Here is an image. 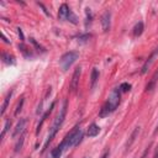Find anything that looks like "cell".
Listing matches in <instances>:
<instances>
[{
  "mask_svg": "<svg viewBox=\"0 0 158 158\" xmlns=\"http://www.w3.org/2000/svg\"><path fill=\"white\" fill-rule=\"evenodd\" d=\"M38 5H40V6H41V7L43 9V11H44V14H46V15H48V16H51V15H49V12L47 11V9H46V7L43 6V4H41V2H38Z\"/></svg>",
  "mask_w": 158,
  "mask_h": 158,
  "instance_id": "cell-26",
  "label": "cell"
},
{
  "mask_svg": "<svg viewBox=\"0 0 158 158\" xmlns=\"http://www.w3.org/2000/svg\"><path fill=\"white\" fill-rule=\"evenodd\" d=\"M138 133H139V127H136V128L133 130V132L131 133V136H130V139L126 142V146H125V148H126V149H128V148L132 146V143L136 141V137L138 136Z\"/></svg>",
  "mask_w": 158,
  "mask_h": 158,
  "instance_id": "cell-12",
  "label": "cell"
},
{
  "mask_svg": "<svg viewBox=\"0 0 158 158\" xmlns=\"http://www.w3.org/2000/svg\"><path fill=\"white\" fill-rule=\"evenodd\" d=\"M143 30H144V25H143L142 21H139V22H137L135 25V27L132 30V33H133L135 37H138V36H141L143 33Z\"/></svg>",
  "mask_w": 158,
  "mask_h": 158,
  "instance_id": "cell-11",
  "label": "cell"
},
{
  "mask_svg": "<svg viewBox=\"0 0 158 158\" xmlns=\"http://www.w3.org/2000/svg\"><path fill=\"white\" fill-rule=\"evenodd\" d=\"M154 158H158V149H157V152H156V154H154Z\"/></svg>",
  "mask_w": 158,
  "mask_h": 158,
  "instance_id": "cell-29",
  "label": "cell"
},
{
  "mask_svg": "<svg viewBox=\"0 0 158 158\" xmlns=\"http://www.w3.org/2000/svg\"><path fill=\"white\" fill-rule=\"evenodd\" d=\"M1 57H2V60H4L6 64H15V58H14L12 56H10L9 53L4 52V53L1 54Z\"/></svg>",
  "mask_w": 158,
  "mask_h": 158,
  "instance_id": "cell-16",
  "label": "cell"
},
{
  "mask_svg": "<svg viewBox=\"0 0 158 158\" xmlns=\"http://www.w3.org/2000/svg\"><path fill=\"white\" fill-rule=\"evenodd\" d=\"M77 38H78V41L84 42V41H88V40H90V38H91V33H84V35H79Z\"/></svg>",
  "mask_w": 158,
  "mask_h": 158,
  "instance_id": "cell-23",
  "label": "cell"
},
{
  "mask_svg": "<svg viewBox=\"0 0 158 158\" xmlns=\"http://www.w3.org/2000/svg\"><path fill=\"white\" fill-rule=\"evenodd\" d=\"M22 105H23V98H21V100L19 101V104H17V106H16L15 116H17V115H19V112H20V111H21V109H22Z\"/></svg>",
  "mask_w": 158,
  "mask_h": 158,
  "instance_id": "cell-24",
  "label": "cell"
},
{
  "mask_svg": "<svg viewBox=\"0 0 158 158\" xmlns=\"http://www.w3.org/2000/svg\"><path fill=\"white\" fill-rule=\"evenodd\" d=\"M156 75H158V73H157V74H156Z\"/></svg>",
  "mask_w": 158,
  "mask_h": 158,
  "instance_id": "cell-31",
  "label": "cell"
},
{
  "mask_svg": "<svg viewBox=\"0 0 158 158\" xmlns=\"http://www.w3.org/2000/svg\"><path fill=\"white\" fill-rule=\"evenodd\" d=\"M157 131H158V123H157V126H156V130H154V133H156Z\"/></svg>",
  "mask_w": 158,
  "mask_h": 158,
  "instance_id": "cell-30",
  "label": "cell"
},
{
  "mask_svg": "<svg viewBox=\"0 0 158 158\" xmlns=\"http://www.w3.org/2000/svg\"><path fill=\"white\" fill-rule=\"evenodd\" d=\"M69 10H70V7H69L67 4H62V5L59 6V10H58V19H59L60 21H65Z\"/></svg>",
  "mask_w": 158,
  "mask_h": 158,
  "instance_id": "cell-9",
  "label": "cell"
},
{
  "mask_svg": "<svg viewBox=\"0 0 158 158\" xmlns=\"http://www.w3.org/2000/svg\"><path fill=\"white\" fill-rule=\"evenodd\" d=\"M67 105H68V102H67V100H64V101H63V106H62V107H60V110H59V114L57 115V117H56V120H54V122H53L52 127L49 128V133H48V137H47V141H46L44 147H47V144L53 139V137H54V136H56V133L58 132L59 127L62 126V123H63V121H64V118H65Z\"/></svg>",
  "mask_w": 158,
  "mask_h": 158,
  "instance_id": "cell-3",
  "label": "cell"
},
{
  "mask_svg": "<svg viewBox=\"0 0 158 158\" xmlns=\"http://www.w3.org/2000/svg\"><path fill=\"white\" fill-rule=\"evenodd\" d=\"M158 58V47H156L153 51H152V53H151V56L146 59V62L143 63V65H142V69H141V74H146L147 72H148V69H149V67L154 63V60Z\"/></svg>",
  "mask_w": 158,
  "mask_h": 158,
  "instance_id": "cell-5",
  "label": "cell"
},
{
  "mask_svg": "<svg viewBox=\"0 0 158 158\" xmlns=\"http://www.w3.org/2000/svg\"><path fill=\"white\" fill-rule=\"evenodd\" d=\"M11 95H12V91H9L7 95H6L5 99H4V102H2V106H1V111H0V115H1V116H4V114H5L6 109H7V105H9V101H10V99H11Z\"/></svg>",
  "mask_w": 158,
  "mask_h": 158,
  "instance_id": "cell-14",
  "label": "cell"
},
{
  "mask_svg": "<svg viewBox=\"0 0 158 158\" xmlns=\"http://www.w3.org/2000/svg\"><path fill=\"white\" fill-rule=\"evenodd\" d=\"M26 125H27V120L26 118H20V121L17 122V125L15 126L14 128V132H12V138H16L19 136H22L23 135V131L26 128Z\"/></svg>",
  "mask_w": 158,
  "mask_h": 158,
  "instance_id": "cell-7",
  "label": "cell"
},
{
  "mask_svg": "<svg viewBox=\"0 0 158 158\" xmlns=\"http://www.w3.org/2000/svg\"><path fill=\"white\" fill-rule=\"evenodd\" d=\"M62 153H63V149H62L59 146H57L56 148H53V149L51 151V156H52V158H59V157L62 156Z\"/></svg>",
  "mask_w": 158,
  "mask_h": 158,
  "instance_id": "cell-18",
  "label": "cell"
},
{
  "mask_svg": "<svg viewBox=\"0 0 158 158\" xmlns=\"http://www.w3.org/2000/svg\"><path fill=\"white\" fill-rule=\"evenodd\" d=\"M78 58H79V53H78L77 51H70V52L64 53V54L60 57L59 64H60L62 69L65 72V70H68V69L72 67V64H73Z\"/></svg>",
  "mask_w": 158,
  "mask_h": 158,
  "instance_id": "cell-4",
  "label": "cell"
},
{
  "mask_svg": "<svg viewBox=\"0 0 158 158\" xmlns=\"http://www.w3.org/2000/svg\"><path fill=\"white\" fill-rule=\"evenodd\" d=\"M10 126H11V120H6L5 121V125H4V128H2V132H1V139L4 138V136L6 135V132H7V130L10 128Z\"/></svg>",
  "mask_w": 158,
  "mask_h": 158,
  "instance_id": "cell-20",
  "label": "cell"
},
{
  "mask_svg": "<svg viewBox=\"0 0 158 158\" xmlns=\"http://www.w3.org/2000/svg\"><path fill=\"white\" fill-rule=\"evenodd\" d=\"M53 107H54V102H52V104H51V107H49V109H48V110H47V111H46V112L43 114V116H42V118H41V122H40V123L37 125V133L40 132V130H41V127H42V125H43V122H44L46 117H47V116H48V115H49V114L52 112Z\"/></svg>",
  "mask_w": 158,
  "mask_h": 158,
  "instance_id": "cell-15",
  "label": "cell"
},
{
  "mask_svg": "<svg viewBox=\"0 0 158 158\" xmlns=\"http://www.w3.org/2000/svg\"><path fill=\"white\" fill-rule=\"evenodd\" d=\"M85 15H86V20H85V27H88L90 23H91V20H93V12L89 7L85 9Z\"/></svg>",
  "mask_w": 158,
  "mask_h": 158,
  "instance_id": "cell-19",
  "label": "cell"
},
{
  "mask_svg": "<svg viewBox=\"0 0 158 158\" xmlns=\"http://www.w3.org/2000/svg\"><path fill=\"white\" fill-rule=\"evenodd\" d=\"M80 74H81V68L80 67H77L74 69V73H73V77H72V81H70V91H73V93H75L77 89H78Z\"/></svg>",
  "mask_w": 158,
  "mask_h": 158,
  "instance_id": "cell-6",
  "label": "cell"
},
{
  "mask_svg": "<svg viewBox=\"0 0 158 158\" xmlns=\"http://www.w3.org/2000/svg\"><path fill=\"white\" fill-rule=\"evenodd\" d=\"M65 21H69V22H72V23L77 25V23H78V17L74 15V12H73L72 10H69V12H68V15H67Z\"/></svg>",
  "mask_w": 158,
  "mask_h": 158,
  "instance_id": "cell-17",
  "label": "cell"
},
{
  "mask_svg": "<svg viewBox=\"0 0 158 158\" xmlns=\"http://www.w3.org/2000/svg\"><path fill=\"white\" fill-rule=\"evenodd\" d=\"M23 141H25V136H20V139L17 141L16 146H15V152H20V149L22 148V144H23Z\"/></svg>",
  "mask_w": 158,
  "mask_h": 158,
  "instance_id": "cell-21",
  "label": "cell"
},
{
  "mask_svg": "<svg viewBox=\"0 0 158 158\" xmlns=\"http://www.w3.org/2000/svg\"><path fill=\"white\" fill-rule=\"evenodd\" d=\"M17 31H19V35H20V37H21V40L23 41V35H22V31H21V28L19 27V28H17Z\"/></svg>",
  "mask_w": 158,
  "mask_h": 158,
  "instance_id": "cell-28",
  "label": "cell"
},
{
  "mask_svg": "<svg viewBox=\"0 0 158 158\" xmlns=\"http://www.w3.org/2000/svg\"><path fill=\"white\" fill-rule=\"evenodd\" d=\"M101 27L104 32H109L111 27V11H105L101 16Z\"/></svg>",
  "mask_w": 158,
  "mask_h": 158,
  "instance_id": "cell-8",
  "label": "cell"
},
{
  "mask_svg": "<svg viewBox=\"0 0 158 158\" xmlns=\"http://www.w3.org/2000/svg\"><path fill=\"white\" fill-rule=\"evenodd\" d=\"M98 80H99V70L96 68H93V70H91V79H90V86H91V89L95 88Z\"/></svg>",
  "mask_w": 158,
  "mask_h": 158,
  "instance_id": "cell-13",
  "label": "cell"
},
{
  "mask_svg": "<svg viewBox=\"0 0 158 158\" xmlns=\"http://www.w3.org/2000/svg\"><path fill=\"white\" fill-rule=\"evenodd\" d=\"M120 95H121L120 88H115V89L111 91L110 96L107 98L106 102L102 105V107H101V110H100V114H99V115H100L101 117L107 116L109 114L114 112V111L117 109V106H118V104H120Z\"/></svg>",
  "mask_w": 158,
  "mask_h": 158,
  "instance_id": "cell-1",
  "label": "cell"
},
{
  "mask_svg": "<svg viewBox=\"0 0 158 158\" xmlns=\"http://www.w3.org/2000/svg\"><path fill=\"white\" fill-rule=\"evenodd\" d=\"M83 136H84L83 130L77 126V127H74V128L63 138V141H62V143L59 144V147H60L63 151L67 149V148L75 147V146H78V144L81 142Z\"/></svg>",
  "mask_w": 158,
  "mask_h": 158,
  "instance_id": "cell-2",
  "label": "cell"
},
{
  "mask_svg": "<svg viewBox=\"0 0 158 158\" xmlns=\"http://www.w3.org/2000/svg\"><path fill=\"white\" fill-rule=\"evenodd\" d=\"M99 132H100V127H99L96 123H91V125L89 126L88 131H86V135H88L89 137H95V136L99 135Z\"/></svg>",
  "mask_w": 158,
  "mask_h": 158,
  "instance_id": "cell-10",
  "label": "cell"
},
{
  "mask_svg": "<svg viewBox=\"0 0 158 158\" xmlns=\"http://www.w3.org/2000/svg\"><path fill=\"white\" fill-rule=\"evenodd\" d=\"M30 41H31V42H32V43L35 44V47H36V48H37L38 51L41 49V51H43V52H44V49H43V48H42V47H41V46H40V44H38V43H37V42H36V41H35L33 38H30Z\"/></svg>",
  "mask_w": 158,
  "mask_h": 158,
  "instance_id": "cell-25",
  "label": "cell"
},
{
  "mask_svg": "<svg viewBox=\"0 0 158 158\" xmlns=\"http://www.w3.org/2000/svg\"><path fill=\"white\" fill-rule=\"evenodd\" d=\"M118 88H120L121 93H126V91H130V90H131V84H128V83H122Z\"/></svg>",
  "mask_w": 158,
  "mask_h": 158,
  "instance_id": "cell-22",
  "label": "cell"
},
{
  "mask_svg": "<svg viewBox=\"0 0 158 158\" xmlns=\"http://www.w3.org/2000/svg\"><path fill=\"white\" fill-rule=\"evenodd\" d=\"M109 156H110V152H109V151H106V152H105V153H104V154H102L100 158H107Z\"/></svg>",
  "mask_w": 158,
  "mask_h": 158,
  "instance_id": "cell-27",
  "label": "cell"
}]
</instances>
